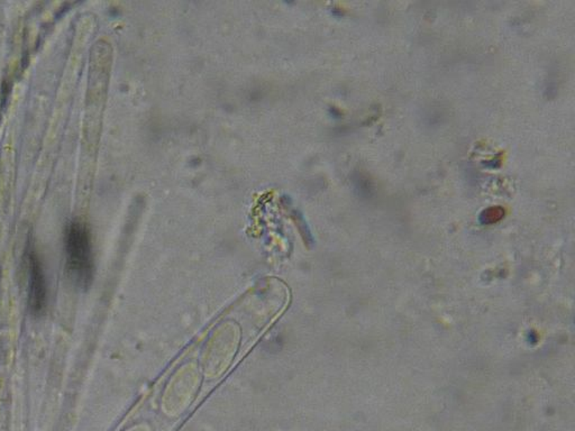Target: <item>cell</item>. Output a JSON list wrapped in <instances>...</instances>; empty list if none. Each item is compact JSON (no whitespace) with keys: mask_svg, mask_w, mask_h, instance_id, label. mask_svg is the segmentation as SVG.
Returning <instances> with one entry per match:
<instances>
[{"mask_svg":"<svg viewBox=\"0 0 575 431\" xmlns=\"http://www.w3.org/2000/svg\"><path fill=\"white\" fill-rule=\"evenodd\" d=\"M504 216V208L501 207H490V208L485 209V212H482L481 219L482 224H487V225H492V224L498 223Z\"/></svg>","mask_w":575,"mask_h":431,"instance_id":"cell-3","label":"cell"},{"mask_svg":"<svg viewBox=\"0 0 575 431\" xmlns=\"http://www.w3.org/2000/svg\"><path fill=\"white\" fill-rule=\"evenodd\" d=\"M28 307L30 312L39 316L47 303V284L39 256L30 250L28 256Z\"/></svg>","mask_w":575,"mask_h":431,"instance_id":"cell-2","label":"cell"},{"mask_svg":"<svg viewBox=\"0 0 575 431\" xmlns=\"http://www.w3.org/2000/svg\"><path fill=\"white\" fill-rule=\"evenodd\" d=\"M66 272L79 288H88L94 278L90 233L85 224L73 221L64 233Z\"/></svg>","mask_w":575,"mask_h":431,"instance_id":"cell-1","label":"cell"}]
</instances>
